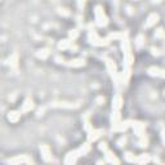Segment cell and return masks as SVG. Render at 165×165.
Masks as SVG:
<instances>
[{"label": "cell", "mask_w": 165, "mask_h": 165, "mask_svg": "<svg viewBox=\"0 0 165 165\" xmlns=\"http://www.w3.org/2000/svg\"><path fill=\"white\" fill-rule=\"evenodd\" d=\"M94 13H96V21H97V25L101 26V27H105L107 25V17H106L105 12H103V8L101 5H97L96 7V10H94Z\"/></svg>", "instance_id": "obj_1"}, {"label": "cell", "mask_w": 165, "mask_h": 165, "mask_svg": "<svg viewBox=\"0 0 165 165\" xmlns=\"http://www.w3.org/2000/svg\"><path fill=\"white\" fill-rule=\"evenodd\" d=\"M89 41H90V44L97 45V46H105V45L108 44V40H107V39H102V38H99L96 32H94L93 30L89 31Z\"/></svg>", "instance_id": "obj_2"}, {"label": "cell", "mask_w": 165, "mask_h": 165, "mask_svg": "<svg viewBox=\"0 0 165 165\" xmlns=\"http://www.w3.org/2000/svg\"><path fill=\"white\" fill-rule=\"evenodd\" d=\"M7 163L9 164V165H19V164H22V163H26V164H29V165H34L32 160H31L27 155L15 156V158H12L9 160H7Z\"/></svg>", "instance_id": "obj_3"}, {"label": "cell", "mask_w": 165, "mask_h": 165, "mask_svg": "<svg viewBox=\"0 0 165 165\" xmlns=\"http://www.w3.org/2000/svg\"><path fill=\"white\" fill-rule=\"evenodd\" d=\"M79 156H80V154H79V151H77V150L69 152L67 156H66V159H65V165H75V163H76V160H77Z\"/></svg>", "instance_id": "obj_4"}, {"label": "cell", "mask_w": 165, "mask_h": 165, "mask_svg": "<svg viewBox=\"0 0 165 165\" xmlns=\"http://www.w3.org/2000/svg\"><path fill=\"white\" fill-rule=\"evenodd\" d=\"M40 152H41V158L44 159V161H50L52 160V152H50V148L46 144H41Z\"/></svg>", "instance_id": "obj_5"}, {"label": "cell", "mask_w": 165, "mask_h": 165, "mask_svg": "<svg viewBox=\"0 0 165 165\" xmlns=\"http://www.w3.org/2000/svg\"><path fill=\"white\" fill-rule=\"evenodd\" d=\"M32 108H34V101L31 99V98H26L25 102L22 103L21 110H19V111H21V112H29Z\"/></svg>", "instance_id": "obj_6"}, {"label": "cell", "mask_w": 165, "mask_h": 165, "mask_svg": "<svg viewBox=\"0 0 165 165\" xmlns=\"http://www.w3.org/2000/svg\"><path fill=\"white\" fill-rule=\"evenodd\" d=\"M106 66H107V70H108V72H110V75H111L113 79H116L117 80V74H116V66L115 63L111 61V60H106Z\"/></svg>", "instance_id": "obj_7"}, {"label": "cell", "mask_w": 165, "mask_h": 165, "mask_svg": "<svg viewBox=\"0 0 165 165\" xmlns=\"http://www.w3.org/2000/svg\"><path fill=\"white\" fill-rule=\"evenodd\" d=\"M105 158H106V161L110 163V164H112V165H120V160L116 158L115 155L112 154L111 151H106V155H105Z\"/></svg>", "instance_id": "obj_8"}, {"label": "cell", "mask_w": 165, "mask_h": 165, "mask_svg": "<svg viewBox=\"0 0 165 165\" xmlns=\"http://www.w3.org/2000/svg\"><path fill=\"white\" fill-rule=\"evenodd\" d=\"M148 74L151 76H156V77H165V70H161L159 67H150L148 69Z\"/></svg>", "instance_id": "obj_9"}, {"label": "cell", "mask_w": 165, "mask_h": 165, "mask_svg": "<svg viewBox=\"0 0 165 165\" xmlns=\"http://www.w3.org/2000/svg\"><path fill=\"white\" fill-rule=\"evenodd\" d=\"M132 127H133V129L136 130L137 134H138V136H142V133L144 132V129H146V124L138 123V121H134V123H133V121H132Z\"/></svg>", "instance_id": "obj_10"}, {"label": "cell", "mask_w": 165, "mask_h": 165, "mask_svg": "<svg viewBox=\"0 0 165 165\" xmlns=\"http://www.w3.org/2000/svg\"><path fill=\"white\" fill-rule=\"evenodd\" d=\"M158 21H159V14H158V13H151L150 15H148L146 23H144V27H151V26H154Z\"/></svg>", "instance_id": "obj_11"}, {"label": "cell", "mask_w": 165, "mask_h": 165, "mask_svg": "<svg viewBox=\"0 0 165 165\" xmlns=\"http://www.w3.org/2000/svg\"><path fill=\"white\" fill-rule=\"evenodd\" d=\"M121 106H123V98H121L120 94H116L112 99V108L115 111H117V110L121 108Z\"/></svg>", "instance_id": "obj_12"}, {"label": "cell", "mask_w": 165, "mask_h": 165, "mask_svg": "<svg viewBox=\"0 0 165 165\" xmlns=\"http://www.w3.org/2000/svg\"><path fill=\"white\" fill-rule=\"evenodd\" d=\"M21 111H9L8 112V120L10 121V123H17V121L19 120V117H21Z\"/></svg>", "instance_id": "obj_13"}, {"label": "cell", "mask_w": 165, "mask_h": 165, "mask_svg": "<svg viewBox=\"0 0 165 165\" xmlns=\"http://www.w3.org/2000/svg\"><path fill=\"white\" fill-rule=\"evenodd\" d=\"M101 134H102L101 129H93V130H90L89 136H88V141L89 142H94V141H97L98 138H99Z\"/></svg>", "instance_id": "obj_14"}, {"label": "cell", "mask_w": 165, "mask_h": 165, "mask_svg": "<svg viewBox=\"0 0 165 165\" xmlns=\"http://www.w3.org/2000/svg\"><path fill=\"white\" fill-rule=\"evenodd\" d=\"M151 160L150 158V155L148 154H142V155H138L137 156V164H139V165H144V164H147L148 161Z\"/></svg>", "instance_id": "obj_15"}, {"label": "cell", "mask_w": 165, "mask_h": 165, "mask_svg": "<svg viewBox=\"0 0 165 165\" xmlns=\"http://www.w3.org/2000/svg\"><path fill=\"white\" fill-rule=\"evenodd\" d=\"M69 66H71V67H81V66H84L85 65V61L82 60V58H76V60H72V61H70Z\"/></svg>", "instance_id": "obj_16"}, {"label": "cell", "mask_w": 165, "mask_h": 165, "mask_svg": "<svg viewBox=\"0 0 165 165\" xmlns=\"http://www.w3.org/2000/svg\"><path fill=\"white\" fill-rule=\"evenodd\" d=\"M130 125H132V121H129V120L123 121V123H120L116 128H113V130H120V132H124V130H127V129H128L129 127H130Z\"/></svg>", "instance_id": "obj_17"}, {"label": "cell", "mask_w": 165, "mask_h": 165, "mask_svg": "<svg viewBox=\"0 0 165 165\" xmlns=\"http://www.w3.org/2000/svg\"><path fill=\"white\" fill-rule=\"evenodd\" d=\"M49 56V49L48 48H44V49H39L36 52V57L38 58H41V60H45L46 57Z\"/></svg>", "instance_id": "obj_18"}, {"label": "cell", "mask_w": 165, "mask_h": 165, "mask_svg": "<svg viewBox=\"0 0 165 165\" xmlns=\"http://www.w3.org/2000/svg\"><path fill=\"white\" fill-rule=\"evenodd\" d=\"M90 150V144L89 143H84L82 146L80 147V148H77V151H79V154H80V156H82V155H85L86 152H88Z\"/></svg>", "instance_id": "obj_19"}, {"label": "cell", "mask_w": 165, "mask_h": 165, "mask_svg": "<svg viewBox=\"0 0 165 165\" xmlns=\"http://www.w3.org/2000/svg\"><path fill=\"white\" fill-rule=\"evenodd\" d=\"M71 40H62L60 44H58V48L60 49H69L71 48Z\"/></svg>", "instance_id": "obj_20"}, {"label": "cell", "mask_w": 165, "mask_h": 165, "mask_svg": "<svg viewBox=\"0 0 165 165\" xmlns=\"http://www.w3.org/2000/svg\"><path fill=\"white\" fill-rule=\"evenodd\" d=\"M17 60H18V57H17V54H13V56H10L9 57V65H10V67H17Z\"/></svg>", "instance_id": "obj_21"}, {"label": "cell", "mask_w": 165, "mask_h": 165, "mask_svg": "<svg viewBox=\"0 0 165 165\" xmlns=\"http://www.w3.org/2000/svg\"><path fill=\"white\" fill-rule=\"evenodd\" d=\"M125 160L129 161V163H136L137 161V156L130 154V152H127V154H125Z\"/></svg>", "instance_id": "obj_22"}, {"label": "cell", "mask_w": 165, "mask_h": 165, "mask_svg": "<svg viewBox=\"0 0 165 165\" xmlns=\"http://www.w3.org/2000/svg\"><path fill=\"white\" fill-rule=\"evenodd\" d=\"M143 43H144V36L143 35H138V36H137V40H136L137 48H141V46L143 45Z\"/></svg>", "instance_id": "obj_23"}, {"label": "cell", "mask_w": 165, "mask_h": 165, "mask_svg": "<svg viewBox=\"0 0 165 165\" xmlns=\"http://www.w3.org/2000/svg\"><path fill=\"white\" fill-rule=\"evenodd\" d=\"M69 36H70V40H75V39L79 36V32H77V30H70Z\"/></svg>", "instance_id": "obj_24"}, {"label": "cell", "mask_w": 165, "mask_h": 165, "mask_svg": "<svg viewBox=\"0 0 165 165\" xmlns=\"http://www.w3.org/2000/svg\"><path fill=\"white\" fill-rule=\"evenodd\" d=\"M155 38H165V31H164L163 29L156 30V32H155Z\"/></svg>", "instance_id": "obj_25"}, {"label": "cell", "mask_w": 165, "mask_h": 165, "mask_svg": "<svg viewBox=\"0 0 165 165\" xmlns=\"http://www.w3.org/2000/svg\"><path fill=\"white\" fill-rule=\"evenodd\" d=\"M58 13L62 14V15H70V12L66 9V8H60V9H58Z\"/></svg>", "instance_id": "obj_26"}, {"label": "cell", "mask_w": 165, "mask_h": 165, "mask_svg": "<svg viewBox=\"0 0 165 165\" xmlns=\"http://www.w3.org/2000/svg\"><path fill=\"white\" fill-rule=\"evenodd\" d=\"M125 143H127V138H125V137H121V138L117 141V146L119 147H123Z\"/></svg>", "instance_id": "obj_27"}, {"label": "cell", "mask_w": 165, "mask_h": 165, "mask_svg": "<svg viewBox=\"0 0 165 165\" xmlns=\"http://www.w3.org/2000/svg\"><path fill=\"white\" fill-rule=\"evenodd\" d=\"M124 36H125V34H111L110 35V39H120Z\"/></svg>", "instance_id": "obj_28"}, {"label": "cell", "mask_w": 165, "mask_h": 165, "mask_svg": "<svg viewBox=\"0 0 165 165\" xmlns=\"http://www.w3.org/2000/svg\"><path fill=\"white\" fill-rule=\"evenodd\" d=\"M99 150L101 151H107V143H105V142H102V143H99Z\"/></svg>", "instance_id": "obj_29"}, {"label": "cell", "mask_w": 165, "mask_h": 165, "mask_svg": "<svg viewBox=\"0 0 165 165\" xmlns=\"http://www.w3.org/2000/svg\"><path fill=\"white\" fill-rule=\"evenodd\" d=\"M54 60H56V62L57 63H65V60H63V57H61V56H57L56 58H54Z\"/></svg>", "instance_id": "obj_30"}, {"label": "cell", "mask_w": 165, "mask_h": 165, "mask_svg": "<svg viewBox=\"0 0 165 165\" xmlns=\"http://www.w3.org/2000/svg\"><path fill=\"white\" fill-rule=\"evenodd\" d=\"M97 102H98V105H102L105 102V98L103 97H98L97 98Z\"/></svg>", "instance_id": "obj_31"}, {"label": "cell", "mask_w": 165, "mask_h": 165, "mask_svg": "<svg viewBox=\"0 0 165 165\" xmlns=\"http://www.w3.org/2000/svg\"><path fill=\"white\" fill-rule=\"evenodd\" d=\"M151 52H152V54H155V56H159V50L156 49V48H151Z\"/></svg>", "instance_id": "obj_32"}, {"label": "cell", "mask_w": 165, "mask_h": 165, "mask_svg": "<svg viewBox=\"0 0 165 165\" xmlns=\"http://www.w3.org/2000/svg\"><path fill=\"white\" fill-rule=\"evenodd\" d=\"M97 165H106V163L103 160H99V161H97Z\"/></svg>", "instance_id": "obj_33"}, {"label": "cell", "mask_w": 165, "mask_h": 165, "mask_svg": "<svg viewBox=\"0 0 165 165\" xmlns=\"http://www.w3.org/2000/svg\"><path fill=\"white\" fill-rule=\"evenodd\" d=\"M163 141H164V143H165V129L163 130Z\"/></svg>", "instance_id": "obj_34"}, {"label": "cell", "mask_w": 165, "mask_h": 165, "mask_svg": "<svg viewBox=\"0 0 165 165\" xmlns=\"http://www.w3.org/2000/svg\"><path fill=\"white\" fill-rule=\"evenodd\" d=\"M164 96H165V92H164Z\"/></svg>", "instance_id": "obj_35"}, {"label": "cell", "mask_w": 165, "mask_h": 165, "mask_svg": "<svg viewBox=\"0 0 165 165\" xmlns=\"http://www.w3.org/2000/svg\"><path fill=\"white\" fill-rule=\"evenodd\" d=\"M164 39H165V38H164Z\"/></svg>", "instance_id": "obj_36"}]
</instances>
